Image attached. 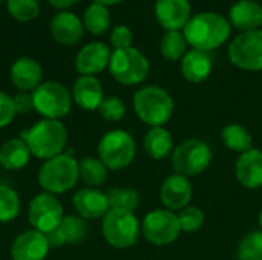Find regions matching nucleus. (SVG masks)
<instances>
[{"mask_svg": "<svg viewBox=\"0 0 262 260\" xmlns=\"http://www.w3.org/2000/svg\"><path fill=\"white\" fill-rule=\"evenodd\" d=\"M212 159L213 153L209 144L196 138L184 139L173 149L170 155V164L175 173L189 179L204 173L210 167Z\"/></svg>", "mask_w": 262, "mask_h": 260, "instance_id": "nucleus-6", "label": "nucleus"}, {"mask_svg": "<svg viewBox=\"0 0 262 260\" xmlns=\"http://www.w3.org/2000/svg\"><path fill=\"white\" fill-rule=\"evenodd\" d=\"M98 158L109 170H123L129 167L137 153L134 136L121 129L106 132L98 143Z\"/></svg>", "mask_w": 262, "mask_h": 260, "instance_id": "nucleus-7", "label": "nucleus"}, {"mask_svg": "<svg viewBox=\"0 0 262 260\" xmlns=\"http://www.w3.org/2000/svg\"><path fill=\"white\" fill-rule=\"evenodd\" d=\"M221 139L223 144L235 152V153H244L250 149H253V136L250 130L238 123H230L221 130Z\"/></svg>", "mask_w": 262, "mask_h": 260, "instance_id": "nucleus-27", "label": "nucleus"}, {"mask_svg": "<svg viewBox=\"0 0 262 260\" xmlns=\"http://www.w3.org/2000/svg\"><path fill=\"white\" fill-rule=\"evenodd\" d=\"M177 215H178V221L181 225V231L189 233V234L200 231L206 221L204 211L195 205H189V207L183 208L181 211H178Z\"/></svg>", "mask_w": 262, "mask_h": 260, "instance_id": "nucleus-35", "label": "nucleus"}, {"mask_svg": "<svg viewBox=\"0 0 262 260\" xmlns=\"http://www.w3.org/2000/svg\"><path fill=\"white\" fill-rule=\"evenodd\" d=\"M258 224H259V230L262 231V208L261 211H259V215H258Z\"/></svg>", "mask_w": 262, "mask_h": 260, "instance_id": "nucleus-42", "label": "nucleus"}, {"mask_svg": "<svg viewBox=\"0 0 262 260\" xmlns=\"http://www.w3.org/2000/svg\"><path fill=\"white\" fill-rule=\"evenodd\" d=\"M101 233L111 247L126 250L137 244L141 233V222L134 211L109 208L101 222Z\"/></svg>", "mask_w": 262, "mask_h": 260, "instance_id": "nucleus-5", "label": "nucleus"}, {"mask_svg": "<svg viewBox=\"0 0 262 260\" xmlns=\"http://www.w3.org/2000/svg\"><path fill=\"white\" fill-rule=\"evenodd\" d=\"M109 169L103 164L98 156H86L78 161V173L80 179L84 182L86 187L98 188L107 179Z\"/></svg>", "mask_w": 262, "mask_h": 260, "instance_id": "nucleus-28", "label": "nucleus"}, {"mask_svg": "<svg viewBox=\"0 0 262 260\" xmlns=\"http://www.w3.org/2000/svg\"><path fill=\"white\" fill-rule=\"evenodd\" d=\"M106 196H107L109 208L126 210V211L135 213V210L141 204V196L134 188H111L106 193Z\"/></svg>", "mask_w": 262, "mask_h": 260, "instance_id": "nucleus-31", "label": "nucleus"}, {"mask_svg": "<svg viewBox=\"0 0 262 260\" xmlns=\"http://www.w3.org/2000/svg\"><path fill=\"white\" fill-rule=\"evenodd\" d=\"M229 60L243 70H262V29L241 32L235 37L229 44Z\"/></svg>", "mask_w": 262, "mask_h": 260, "instance_id": "nucleus-11", "label": "nucleus"}, {"mask_svg": "<svg viewBox=\"0 0 262 260\" xmlns=\"http://www.w3.org/2000/svg\"><path fill=\"white\" fill-rule=\"evenodd\" d=\"M6 9L17 21H32L40 14L38 0H8Z\"/></svg>", "mask_w": 262, "mask_h": 260, "instance_id": "nucleus-34", "label": "nucleus"}, {"mask_svg": "<svg viewBox=\"0 0 262 260\" xmlns=\"http://www.w3.org/2000/svg\"><path fill=\"white\" fill-rule=\"evenodd\" d=\"M34 110L46 120L64 118L72 109V93L57 81H45L32 92Z\"/></svg>", "mask_w": 262, "mask_h": 260, "instance_id": "nucleus-9", "label": "nucleus"}, {"mask_svg": "<svg viewBox=\"0 0 262 260\" xmlns=\"http://www.w3.org/2000/svg\"><path fill=\"white\" fill-rule=\"evenodd\" d=\"M12 84L20 92H34L43 80V69L40 63L31 57L17 58L9 70Z\"/></svg>", "mask_w": 262, "mask_h": 260, "instance_id": "nucleus-19", "label": "nucleus"}, {"mask_svg": "<svg viewBox=\"0 0 262 260\" xmlns=\"http://www.w3.org/2000/svg\"><path fill=\"white\" fill-rule=\"evenodd\" d=\"M149 60L146 55L135 49H115L111 55L109 61V72L111 75L124 86H135L146 80L149 75Z\"/></svg>", "mask_w": 262, "mask_h": 260, "instance_id": "nucleus-8", "label": "nucleus"}, {"mask_svg": "<svg viewBox=\"0 0 262 260\" xmlns=\"http://www.w3.org/2000/svg\"><path fill=\"white\" fill-rule=\"evenodd\" d=\"M134 112L149 127H160L170 121L175 110L172 95L160 86H144L134 93Z\"/></svg>", "mask_w": 262, "mask_h": 260, "instance_id": "nucleus-3", "label": "nucleus"}, {"mask_svg": "<svg viewBox=\"0 0 262 260\" xmlns=\"http://www.w3.org/2000/svg\"><path fill=\"white\" fill-rule=\"evenodd\" d=\"M38 184L43 192L51 195H63L72 190L78 179V161L71 153H61L46 159L38 170Z\"/></svg>", "mask_w": 262, "mask_h": 260, "instance_id": "nucleus-4", "label": "nucleus"}, {"mask_svg": "<svg viewBox=\"0 0 262 260\" xmlns=\"http://www.w3.org/2000/svg\"><path fill=\"white\" fill-rule=\"evenodd\" d=\"M155 17L166 31H183L192 17L189 0H157Z\"/></svg>", "mask_w": 262, "mask_h": 260, "instance_id": "nucleus-16", "label": "nucleus"}, {"mask_svg": "<svg viewBox=\"0 0 262 260\" xmlns=\"http://www.w3.org/2000/svg\"><path fill=\"white\" fill-rule=\"evenodd\" d=\"M143 149L152 159L163 161L167 156H170L175 149L173 136L164 126L150 127L144 135Z\"/></svg>", "mask_w": 262, "mask_h": 260, "instance_id": "nucleus-25", "label": "nucleus"}, {"mask_svg": "<svg viewBox=\"0 0 262 260\" xmlns=\"http://www.w3.org/2000/svg\"><path fill=\"white\" fill-rule=\"evenodd\" d=\"M14 109L15 115H26L34 110V101H32V93L28 92H20L14 98Z\"/></svg>", "mask_w": 262, "mask_h": 260, "instance_id": "nucleus-39", "label": "nucleus"}, {"mask_svg": "<svg viewBox=\"0 0 262 260\" xmlns=\"http://www.w3.org/2000/svg\"><path fill=\"white\" fill-rule=\"evenodd\" d=\"M31 155L38 159H51L61 155L68 143V130L60 120H40L28 130L20 133Z\"/></svg>", "mask_w": 262, "mask_h": 260, "instance_id": "nucleus-2", "label": "nucleus"}, {"mask_svg": "<svg viewBox=\"0 0 262 260\" xmlns=\"http://www.w3.org/2000/svg\"><path fill=\"white\" fill-rule=\"evenodd\" d=\"M232 28L241 32L255 31L262 26V6L256 0H238L229 11Z\"/></svg>", "mask_w": 262, "mask_h": 260, "instance_id": "nucleus-23", "label": "nucleus"}, {"mask_svg": "<svg viewBox=\"0 0 262 260\" xmlns=\"http://www.w3.org/2000/svg\"><path fill=\"white\" fill-rule=\"evenodd\" d=\"M14 116H15V109H14L12 98L8 93L0 92V129L9 126Z\"/></svg>", "mask_w": 262, "mask_h": 260, "instance_id": "nucleus-38", "label": "nucleus"}, {"mask_svg": "<svg viewBox=\"0 0 262 260\" xmlns=\"http://www.w3.org/2000/svg\"><path fill=\"white\" fill-rule=\"evenodd\" d=\"M49 31L55 41L64 46H72L81 40L84 26L83 20H80L75 14L69 11H60L57 15L52 17Z\"/></svg>", "mask_w": 262, "mask_h": 260, "instance_id": "nucleus-21", "label": "nucleus"}, {"mask_svg": "<svg viewBox=\"0 0 262 260\" xmlns=\"http://www.w3.org/2000/svg\"><path fill=\"white\" fill-rule=\"evenodd\" d=\"M98 113L106 121L117 123V121L124 118V115H126V104L118 97H114V95L104 97V100L101 101V104L98 107Z\"/></svg>", "mask_w": 262, "mask_h": 260, "instance_id": "nucleus-36", "label": "nucleus"}, {"mask_svg": "<svg viewBox=\"0 0 262 260\" xmlns=\"http://www.w3.org/2000/svg\"><path fill=\"white\" fill-rule=\"evenodd\" d=\"M183 34L192 49L209 52L218 49L227 41L232 34V25L224 15L206 11L192 15L184 26Z\"/></svg>", "mask_w": 262, "mask_h": 260, "instance_id": "nucleus-1", "label": "nucleus"}, {"mask_svg": "<svg viewBox=\"0 0 262 260\" xmlns=\"http://www.w3.org/2000/svg\"><path fill=\"white\" fill-rule=\"evenodd\" d=\"M213 69V61L209 52L190 49L181 60V74L190 83L206 81Z\"/></svg>", "mask_w": 262, "mask_h": 260, "instance_id": "nucleus-24", "label": "nucleus"}, {"mask_svg": "<svg viewBox=\"0 0 262 260\" xmlns=\"http://www.w3.org/2000/svg\"><path fill=\"white\" fill-rule=\"evenodd\" d=\"M72 207L77 216L83 218L84 221H95L103 219L104 215L109 211V202L104 192L100 188L84 187L80 188L72 196Z\"/></svg>", "mask_w": 262, "mask_h": 260, "instance_id": "nucleus-14", "label": "nucleus"}, {"mask_svg": "<svg viewBox=\"0 0 262 260\" xmlns=\"http://www.w3.org/2000/svg\"><path fill=\"white\" fill-rule=\"evenodd\" d=\"M2 2H3V0H0V3H2Z\"/></svg>", "mask_w": 262, "mask_h": 260, "instance_id": "nucleus-43", "label": "nucleus"}, {"mask_svg": "<svg viewBox=\"0 0 262 260\" xmlns=\"http://www.w3.org/2000/svg\"><path fill=\"white\" fill-rule=\"evenodd\" d=\"M181 225L178 215L167 208H157L149 211L141 221L143 238L157 247H166L173 244L181 234Z\"/></svg>", "mask_w": 262, "mask_h": 260, "instance_id": "nucleus-10", "label": "nucleus"}, {"mask_svg": "<svg viewBox=\"0 0 262 260\" xmlns=\"http://www.w3.org/2000/svg\"><path fill=\"white\" fill-rule=\"evenodd\" d=\"M51 247L43 233L37 230H26L20 233L11 245L12 260H45Z\"/></svg>", "mask_w": 262, "mask_h": 260, "instance_id": "nucleus-15", "label": "nucleus"}, {"mask_svg": "<svg viewBox=\"0 0 262 260\" xmlns=\"http://www.w3.org/2000/svg\"><path fill=\"white\" fill-rule=\"evenodd\" d=\"M111 49L107 44L101 41H94L81 48L75 58V69L80 75L95 77L97 74L103 72L109 67L111 61Z\"/></svg>", "mask_w": 262, "mask_h": 260, "instance_id": "nucleus-17", "label": "nucleus"}, {"mask_svg": "<svg viewBox=\"0 0 262 260\" xmlns=\"http://www.w3.org/2000/svg\"><path fill=\"white\" fill-rule=\"evenodd\" d=\"M83 26L92 35H103L111 28V14L104 5L92 3L86 8L83 14Z\"/></svg>", "mask_w": 262, "mask_h": 260, "instance_id": "nucleus-29", "label": "nucleus"}, {"mask_svg": "<svg viewBox=\"0 0 262 260\" xmlns=\"http://www.w3.org/2000/svg\"><path fill=\"white\" fill-rule=\"evenodd\" d=\"M72 100L74 103L88 112L98 110L101 101L104 100V90L97 77L80 75L72 86Z\"/></svg>", "mask_w": 262, "mask_h": 260, "instance_id": "nucleus-20", "label": "nucleus"}, {"mask_svg": "<svg viewBox=\"0 0 262 260\" xmlns=\"http://www.w3.org/2000/svg\"><path fill=\"white\" fill-rule=\"evenodd\" d=\"M63 218V205L55 195L41 192L31 199L28 207V219L32 230L48 234L60 225Z\"/></svg>", "mask_w": 262, "mask_h": 260, "instance_id": "nucleus-12", "label": "nucleus"}, {"mask_svg": "<svg viewBox=\"0 0 262 260\" xmlns=\"http://www.w3.org/2000/svg\"><path fill=\"white\" fill-rule=\"evenodd\" d=\"M31 150L21 138H12L0 147V166L9 172H18L28 166Z\"/></svg>", "mask_w": 262, "mask_h": 260, "instance_id": "nucleus-26", "label": "nucleus"}, {"mask_svg": "<svg viewBox=\"0 0 262 260\" xmlns=\"http://www.w3.org/2000/svg\"><path fill=\"white\" fill-rule=\"evenodd\" d=\"M20 215V198L17 192L0 184V224L12 222Z\"/></svg>", "mask_w": 262, "mask_h": 260, "instance_id": "nucleus-32", "label": "nucleus"}, {"mask_svg": "<svg viewBox=\"0 0 262 260\" xmlns=\"http://www.w3.org/2000/svg\"><path fill=\"white\" fill-rule=\"evenodd\" d=\"M95 3H100V5H104V6H111V5H117V3H121L123 0H94Z\"/></svg>", "mask_w": 262, "mask_h": 260, "instance_id": "nucleus-41", "label": "nucleus"}, {"mask_svg": "<svg viewBox=\"0 0 262 260\" xmlns=\"http://www.w3.org/2000/svg\"><path fill=\"white\" fill-rule=\"evenodd\" d=\"M187 40L181 31H167L160 40V52L169 61H181L187 54Z\"/></svg>", "mask_w": 262, "mask_h": 260, "instance_id": "nucleus-30", "label": "nucleus"}, {"mask_svg": "<svg viewBox=\"0 0 262 260\" xmlns=\"http://www.w3.org/2000/svg\"><path fill=\"white\" fill-rule=\"evenodd\" d=\"M86 234H88V222L83 218L74 215V216H64L60 225L54 231L45 236L51 248H60L68 244L81 242L86 238Z\"/></svg>", "mask_w": 262, "mask_h": 260, "instance_id": "nucleus-22", "label": "nucleus"}, {"mask_svg": "<svg viewBox=\"0 0 262 260\" xmlns=\"http://www.w3.org/2000/svg\"><path fill=\"white\" fill-rule=\"evenodd\" d=\"M235 176L247 190L262 187V150L250 149L241 153L235 164Z\"/></svg>", "mask_w": 262, "mask_h": 260, "instance_id": "nucleus-18", "label": "nucleus"}, {"mask_svg": "<svg viewBox=\"0 0 262 260\" xmlns=\"http://www.w3.org/2000/svg\"><path fill=\"white\" fill-rule=\"evenodd\" d=\"M48 2L57 9H66V8H71L72 5H75L78 0H48Z\"/></svg>", "mask_w": 262, "mask_h": 260, "instance_id": "nucleus-40", "label": "nucleus"}, {"mask_svg": "<svg viewBox=\"0 0 262 260\" xmlns=\"http://www.w3.org/2000/svg\"><path fill=\"white\" fill-rule=\"evenodd\" d=\"M238 260H262V231L247 233L238 244L236 248Z\"/></svg>", "mask_w": 262, "mask_h": 260, "instance_id": "nucleus-33", "label": "nucleus"}, {"mask_svg": "<svg viewBox=\"0 0 262 260\" xmlns=\"http://www.w3.org/2000/svg\"><path fill=\"white\" fill-rule=\"evenodd\" d=\"M132 41H134V34L130 31V28L120 25L115 26L111 32V44L115 49H126V48H132Z\"/></svg>", "mask_w": 262, "mask_h": 260, "instance_id": "nucleus-37", "label": "nucleus"}, {"mask_svg": "<svg viewBox=\"0 0 262 260\" xmlns=\"http://www.w3.org/2000/svg\"><path fill=\"white\" fill-rule=\"evenodd\" d=\"M193 196V187L189 178L173 173L167 176L160 187V201L164 208L170 211H181L190 205Z\"/></svg>", "mask_w": 262, "mask_h": 260, "instance_id": "nucleus-13", "label": "nucleus"}]
</instances>
